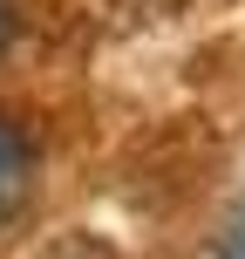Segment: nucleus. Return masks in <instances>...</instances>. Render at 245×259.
<instances>
[{"instance_id":"3","label":"nucleus","mask_w":245,"mask_h":259,"mask_svg":"<svg viewBox=\"0 0 245 259\" xmlns=\"http://www.w3.org/2000/svg\"><path fill=\"white\" fill-rule=\"evenodd\" d=\"M7 27H14V7H7V0H0V41H7Z\"/></svg>"},{"instance_id":"2","label":"nucleus","mask_w":245,"mask_h":259,"mask_svg":"<svg viewBox=\"0 0 245 259\" xmlns=\"http://www.w3.org/2000/svg\"><path fill=\"white\" fill-rule=\"evenodd\" d=\"M225 259H245V225L232 232V246H225Z\"/></svg>"},{"instance_id":"1","label":"nucleus","mask_w":245,"mask_h":259,"mask_svg":"<svg viewBox=\"0 0 245 259\" xmlns=\"http://www.w3.org/2000/svg\"><path fill=\"white\" fill-rule=\"evenodd\" d=\"M27 178H34V150H27V130L0 116V219L27 198Z\"/></svg>"}]
</instances>
